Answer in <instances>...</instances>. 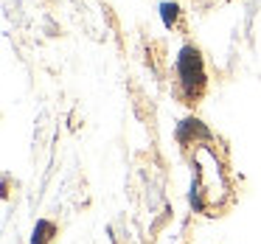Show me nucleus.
Listing matches in <instances>:
<instances>
[{"instance_id":"obj_1","label":"nucleus","mask_w":261,"mask_h":244,"mask_svg":"<svg viewBox=\"0 0 261 244\" xmlns=\"http://www.w3.org/2000/svg\"><path fill=\"white\" fill-rule=\"evenodd\" d=\"M177 68H180V79H182L186 93L199 90L205 73H202V59H199L197 48H191V45L182 48V51H180V59H177Z\"/></svg>"},{"instance_id":"obj_2","label":"nucleus","mask_w":261,"mask_h":244,"mask_svg":"<svg viewBox=\"0 0 261 244\" xmlns=\"http://www.w3.org/2000/svg\"><path fill=\"white\" fill-rule=\"evenodd\" d=\"M177 12H180V9H177L174 3H163V6H160V17H163V25H166V29H171V25H174Z\"/></svg>"},{"instance_id":"obj_3","label":"nucleus","mask_w":261,"mask_h":244,"mask_svg":"<svg viewBox=\"0 0 261 244\" xmlns=\"http://www.w3.org/2000/svg\"><path fill=\"white\" fill-rule=\"evenodd\" d=\"M48 233H54V225H51V222H37V230H34V241H31V244H45Z\"/></svg>"}]
</instances>
